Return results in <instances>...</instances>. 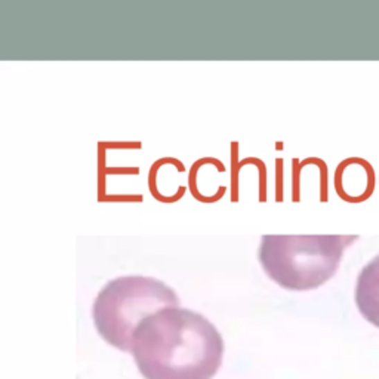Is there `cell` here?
<instances>
[{"instance_id":"cell-3","label":"cell","mask_w":379,"mask_h":379,"mask_svg":"<svg viewBox=\"0 0 379 379\" xmlns=\"http://www.w3.org/2000/svg\"><path fill=\"white\" fill-rule=\"evenodd\" d=\"M179 307L175 290L155 277L125 276L100 290L92 308L95 328L114 349L131 353L138 326L157 311Z\"/></svg>"},{"instance_id":"cell-1","label":"cell","mask_w":379,"mask_h":379,"mask_svg":"<svg viewBox=\"0 0 379 379\" xmlns=\"http://www.w3.org/2000/svg\"><path fill=\"white\" fill-rule=\"evenodd\" d=\"M131 353L144 379H212L222 364L224 341L202 314L170 307L139 324Z\"/></svg>"},{"instance_id":"cell-2","label":"cell","mask_w":379,"mask_h":379,"mask_svg":"<svg viewBox=\"0 0 379 379\" xmlns=\"http://www.w3.org/2000/svg\"><path fill=\"white\" fill-rule=\"evenodd\" d=\"M359 236L263 237L258 258L267 276L288 290H312L337 274L346 247Z\"/></svg>"},{"instance_id":"cell-4","label":"cell","mask_w":379,"mask_h":379,"mask_svg":"<svg viewBox=\"0 0 379 379\" xmlns=\"http://www.w3.org/2000/svg\"><path fill=\"white\" fill-rule=\"evenodd\" d=\"M355 304L362 316L379 329V254L362 268L357 277Z\"/></svg>"}]
</instances>
